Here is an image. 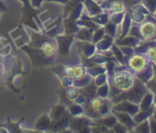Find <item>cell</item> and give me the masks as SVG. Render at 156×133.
I'll use <instances>...</instances> for the list:
<instances>
[{"label":"cell","mask_w":156,"mask_h":133,"mask_svg":"<svg viewBox=\"0 0 156 133\" xmlns=\"http://www.w3.org/2000/svg\"><path fill=\"white\" fill-rule=\"evenodd\" d=\"M135 79L136 78L134 74L129 68L115 71L113 73L112 82L113 89L117 91L116 96L120 93L126 92L131 89L135 83Z\"/></svg>","instance_id":"obj_1"},{"label":"cell","mask_w":156,"mask_h":133,"mask_svg":"<svg viewBox=\"0 0 156 133\" xmlns=\"http://www.w3.org/2000/svg\"><path fill=\"white\" fill-rule=\"evenodd\" d=\"M147 91H148L147 85L144 82H143L142 80L136 79L135 83L133 86V88L131 89H129L128 91H126V92L120 93L117 96L113 97L112 102L114 100H117V101H115V103H117V102H119L121 100H129V101H131L133 103L140 105L143 98L144 97V95L146 94ZM115 103H113V104H115Z\"/></svg>","instance_id":"obj_2"},{"label":"cell","mask_w":156,"mask_h":133,"mask_svg":"<svg viewBox=\"0 0 156 133\" xmlns=\"http://www.w3.org/2000/svg\"><path fill=\"white\" fill-rule=\"evenodd\" d=\"M139 31L144 41L154 40L156 38V22L152 20L143 21L139 25Z\"/></svg>","instance_id":"obj_3"},{"label":"cell","mask_w":156,"mask_h":133,"mask_svg":"<svg viewBox=\"0 0 156 133\" xmlns=\"http://www.w3.org/2000/svg\"><path fill=\"white\" fill-rule=\"evenodd\" d=\"M112 110H118V111H124L127 112L129 114H131L132 116L135 115L138 111H140V107L139 105L133 103L129 100H121L115 104H113L112 106Z\"/></svg>","instance_id":"obj_4"},{"label":"cell","mask_w":156,"mask_h":133,"mask_svg":"<svg viewBox=\"0 0 156 133\" xmlns=\"http://www.w3.org/2000/svg\"><path fill=\"white\" fill-rule=\"evenodd\" d=\"M112 113L116 117L118 122L125 126L128 130H133L136 123L134 122L133 118L131 114L124 111H118V110H112Z\"/></svg>","instance_id":"obj_5"},{"label":"cell","mask_w":156,"mask_h":133,"mask_svg":"<svg viewBox=\"0 0 156 133\" xmlns=\"http://www.w3.org/2000/svg\"><path fill=\"white\" fill-rule=\"evenodd\" d=\"M106 102L107 100L101 97H94L90 101V108L94 113H99L105 108Z\"/></svg>","instance_id":"obj_6"},{"label":"cell","mask_w":156,"mask_h":133,"mask_svg":"<svg viewBox=\"0 0 156 133\" xmlns=\"http://www.w3.org/2000/svg\"><path fill=\"white\" fill-rule=\"evenodd\" d=\"M125 4L122 0H111L109 5V10L112 14H119L125 12Z\"/></svg>","instance_id":"obj_7"},{"label":"cell","mask_w":156,"mask_h":133,"mask_svg":"<svg viewBox=\"0 0 156 133\" xmlns=\"http://www.w3.org/2000/svg\"><path fill=\"white\" fill-rule=\"evenodd\" d=\"M153 42V43H154ZM152 43V45L145 47V51H144V55L147 57V58L154 64L156 65V45H154Z\"/></svg>","instance_id":"obj_8"},{"label":"cell","mask_w":156,"mask_h":133,"mask_svg":"<svg viewBox=\"0 0 156 133\" xmlns=\"http://www.w3.org/2000/svg\"><path fill=\"white\" fill-rule=\"evenodd\" d=\"M41 52L44 56L46 57H51L54 55L55 51H56V47L55 46L50 43V42H46L41 46Z\"/></svg>","instance_id":"obj_9"},{"label":"cell","mask_w":156,"mask_h":133,"mask_svg":"<svg viewBox=\"0 0 156 133\" xmlns=\"http://www.w3.org/2000/svg\"><path fill=\"white\" fill-rule=\"evenodd\" d=\"M133 131L134 132H151L148 119L136 124L135 127L133 128Z\"/></svg>","instance_id":"obj_10"},{"label":"cell","mask_w":156,"mask_h":133,"mask_svg":"<svg viewBox=\"0 0 156 133\" xmlns=\"http://www.w3.org/2000/svg\"><path fill=\"white\" fill-rule=\"evenodd\" d=\"M148 89L154 93V99H156V70L154 69V76L153 78L146 83Z\"/></svg>","instance_id":"obj_11"},{"label":"cell","mask_w":156,"mask_h":133,"mask_svg":"<svg viewBox=\"0 0 156 133\" xmlns=\"http://www.w3.org/2000/svg\"><path fill=\"white\" fill-rule=\"evenodd\" d=\"M85 74V68L83 66H77L74 68V77L76 79H80L83 77V75Z\"/></svg>","instance_id":"obj_12"},{"label":"cell","mask_w":156,"mask_h":133,"mask_svg":"<svg viewBox=\"0 0 156 133\" xmlns=\"http://www.w3.org/2000/svg\"><path fill=\"white\" fill-rule=\"evenodd\" d=\"M65 72H66V74H67L68 76L73 77V75H74V68H72V67H68V68H65Z\"/></svg>","instance_id":"obj_13"}]
</instances>
